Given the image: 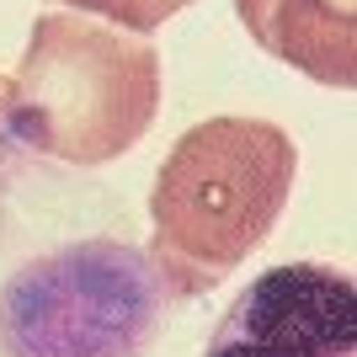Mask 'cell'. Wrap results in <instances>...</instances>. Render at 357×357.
<instances>
[{"label": "cell", "instance_id": "6da1fadb", "mask_svg": "<svg viewBox=\"0 0 357 357\" xmlns=\"http://www.w3.org/2000/svg\"><path fill=\"white\" fill-rule=\"evenodd\" d=\"M298 144L267 118L224 112L171 144L149 192V261L165 288L197 298L219 288L283 219Z\"/></svg>", "mask_w": 357, "mask_h": 357}, {"label": "cell", "instance_id": "7a4b0ae2", "mask_svg": "<svg viewBox=\"0 0 357 357\" xmlns=\"http://www.w3.org/2000/svg\"><path fill=\"white\" fill-rule=\"evenodd\" d=\"M160 112V48L144 32L54 11L6 80V128L64 165L123 160Z\"/></svg>", "mask_w": 357, "mask_h": 357}, {"label": "cell", "instance_id": "3957f363", "mask_svg": "<svg viewBox=\"0 0 357 357\" xmlns=\"http://www.w3.org/2000/svg\"><path fill=\"white\" fill-rule=\"evenodd\" d=\"M165 331V278L128 240H75L0 288L11 357H144Z\"/></svg>", "mask_w": 357, "mask_h": 357}, {"label": "cell", "instance_id": "277c9868", "mask_svg": "<svg viewBox=\"0 0 357 357\" xmlns=\"http://www.w3.org/2000/svg\"><path fill=\"white\" fill-rule=\"evenodd\" d=\"M203 357H357V288L326 261L267 267L224 310Z\"/></svg>", "mask_w": 357, "mask_h": 357}, {"label": "cell", "instance_id": "5b68a950", "mask_svg": "<svg viewBox=\"0 0 357 357\" xmlns=\"http://www.w3.org/2000/svg\"><path fill=\"white\" fill-rule=\"evenodd\" d=\"M235 11L272 59L320 86H357V0H235Z\"/></svg>", "mask_w": 357, "mask_h": 357}, {"label": "cell", "instance_id": "8992f818", "mask_svg": "<svg viewBox=\"0 0 357 357\" xmlns=\"http://www.w3.org/2000/svg\"><path fill=\"white\" fill-rule=\"evenodd\" d=\"M64 6H75V11H86V16H102V22L128 27V32H155L176 11H187L192 0H64Z\"/></svg>", "mask_w": 357, "mask_h": 357}, {"label": "cell", "instance_id": "52a82bcc", "mask_svg": "<svg viewBox=\"0 0 357 357\" xmlns=\"http://www.w3.org/2000/svg\"><path fill=\"white\" fill-rule=\"evenodd\" d=\"M6 134L11 128H6V80H0V149H6Z\"/></svg>", "mask_w": 357, "mask_h": 357}]
</instances>
